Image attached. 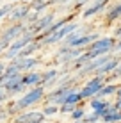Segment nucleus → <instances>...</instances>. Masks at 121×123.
Masks as SVG:
<instances>
[{
	"label": "nucleus",
	"mask_w": 121,
	"mask_h": 123,
	"mask_svg": "<svg viewBox=\"0 0 121 123\" xmlns=\"http://www.w3.org/2000/svg\"><path fill=\"white\" fill-rule=\"evenodd\" d=\"M11 9H12V6L11 4H7V6H4V7H0V18H4V16H7L11 12Z\"/></svg>",
	"instance_id": "5701e85b"
},
{
	"label": "nucleus",
	"mask_w": 121,
	"mask_h": 123,
	"mask_svg": "<svg viewBox=\"0 0 121 123\" xmlns=\"http://www.w3.org/2000/svg\"><path fill=\"white\" fill-rule=\"evenodd\" d=\"M4 71H6V64H2V62H0V77L4 75Z\"/></svg>",
	"instance_id": "a878e982"
},
{
	"label": "nucleus",
	"mask_w": 121,
	"mask_h": 123,
	"mask_svg": "<svg viewBox=\"0 0 121 123\" xmlns=\"http://www.w3.org/2000/svg\"><path fill=\"white\" fill-rule=\"evenodd\" d=\"M55 79H57V71L55 70H50V71H46V73H43V80H41V84H43V86H48V84L55 82Z\"/></svg>",
	"instance_id": "f3484780"
},
{
	"label": "nucleus",
	"mask_w": 121,
	"mask_h": 123,
	"mask_svg": "<svg viewBox=\"0 0 121 123\" xmlns=\"http://www.w3.org/2000/svg\"><path fill=\"white\" fill-rule=\"evenodd\" d=\"M91 107H93V109H94V112H96L98 116L102 118L103 114L107 112V109H109L110 105L107 104V102H103L102 98H93V100H91Z\"/></svg>",
	"instance_id": "4468645a"
},
{
	"label": "nucleus",
	"mask_w": 121,
	"mask_h": 123,
	"mask_svg": "<svg viewBox=\"0 0 121 123\" xmlns=\"http://www.w3.org/2000/svg\"><path fill=\"white\" fill-rule=\"evenodd\" d=\"M27 27H29V23L25 25L23 22H14V23L7 25V27L4 29V32H2V36H0V39L7 41V43H12L14 39H18V37L22 36L25 31H27Z\"/></svg>",
	"instance_id": "f03ea898"
},
{
	"label": "nucleus",
	"mask_w": 121,
	"mask_h": 123,
	"mask_svg": "<svg viewBox=\"0 0 121 123\" xmlns=\"http://www.w3.org/2000/svg\"><path fill=\"white\" fill-rule=\"evenodd\" d=\"M114 50H121V41H118V43H116V46H114Z\"/></svg>",
	"instance_id": "c85d7f7f"
},
{
	"label": "nucleus",
	"mask_w": 121,
	"mask_h": 123,
	"mask_svg": "<svg viewBox=\"0 0 121 123\" xmlns=\"http://www.w3.org/2000/svg\"><path fill=\"white\" fill-rule=\"evenodd\" d=\"M43 98H45V87H43V86H34L30 91L25 93L22 98L16 100L14 104L7 109V112H9V114L20 112V111H23V109H27V107H30V105L37 104V102L43 100Z\"/></svg>",
	"instance_id": "f257e3e1"
},
{
	"label": "nucleus",
	"mask_w": 121,
	"mask_h": 123,
	"mask_svg": "<svg viewBox=\"0 0 121 123\" xmlns=\"http://www.w3.org/2000/svg\"><path fill=\"white\" fill-rule=\"evenodd\" d=\"M80 48H75V46H62L59 50V61L62 62H69V61H77L80 57Z\"/></svg>",
	"instance_id": "6e6552de"
},
{
	"label": "nucleus",
	"mask_w": 121,
	"mask_h": 123,
	"mask_svg": "<svg viewBox=\"0 0 121 123\" xmlns=\"http://www.w3.org/2000/svg\"><path fill=\"white\" fill-rule=\"evenodd\" d=\"M12 2H23V0H12Z\"/></svg>",
	"instance_id": "473e14b6"
},
{
	"label": "nucleus",
	"mask_w": 121,
	"mask_h": 123,
	"mask_svg": "<svg viewBox=\"0 0 121 123\" xmlns=\"http://www.w3.org/2000/svg\"><path fill=\"white\" fill-rule=\"evenodd\" d=\"M84 116H86V111H84V109H80V107H77V109L71 112V118H73V120H77V121L82 120Z\"/></svg>",
	"instance_id": "aec40b11"
},
{
	"label": "nucleus",
	"mask_w": 121,
	"mask_h": 123,
	"mask_svg": "<svg viewBox=\"0 0 121 123\" xmlns=\"http://www.w3.org/2000/svg\"><path fill=\"white\" fill-rule=\"evenodd\" d=\"M98 114L96 112H93V114H89V116H84L82 118V123H94V121H98Z\"/></svg>",
	"instance_id": "4be33fe9"
},
{
	"label": "nucleus",
	"mask_w": 121,
	"mask_h": 123,
	"mask_svg": "<svg viewBox=\"0 0 121 123\" xmlns=\"http://www.w3.org/2000/svg\"><path fill=\"white\" fill-rule=\"evenodd\" d=\"M116 36H121V27L118 29V31H116Z\"/></svg>",
	"instance_id": "c756f323"
},
{
	"label": "nucleus",
	"mask_w": 121,
	"mask_h": 123,
	"mask_svg": "<svg viewBox=\"0 0 121 123\" xmlns=\"http://www.w3.org/2000/svg\"><path fill=\"white\" fill-rule=\"evenodd\" d=\"M77 29H78V25H77V23H66V25H62V27H61L57 32H53V34H50V36L43 37L41 45H53V43H59V41H62L69 32L77 31Z\"/></svg>",
	"instance_id": "7ed1b4c3"
},
{
	"label": "nucleus",
	"mask_w": 121,
	"mask_h": 123,
	"mask_svg": "<svg viewBox=\"0 0 121 123\" xmlns=\"http://www.w3.org/2000/svg\"><path fill=\"white\" fill-rule=\"evenodd\" d=\"M43 112H45V116H53V114L61 112V107L57 104H50V105H46V107L43 109Z\"/></svg>",
	"instance_id": "a211bd4d"
},
{
	"label": "nucleus",
	"mask_w": 121,
	"mask_h": 123,
	"mask_svg": "<svg viewBox=\"0 0 121 123\" xmlns=\"http://www.w3.org/2000/svg\"><path fill=\"white\" fill-rule=\"evenodd\" d=\"M114 75H121V61H119L118 68H116V70H114Z\"/></svg>",
	"instance_id": "393cba45"
},
{
	"label": "nucleus",
	"mask_w": 121,
	"mask_h": 123,
	"mask_svg": "<svg viewBox=\"0 0 121 123\" xmlns=\"http://www.w3.org/2000/svg\"><path fill=\"white\" fill-rule=\"evenodd\" d=\"M7 96H9V93L6 91V87H0V104L7 100Z\"/></svg>",
	"instance_id": "b1692460"
},
{
	"label": "nucleus",
	"mask_w": 121,
	"mask_h": 123,
	"mask_svg": "<svg viewBox=\"0 0 121 123\" xmlns=\"http://www.w3.org/2000/svg\"><path fill=\"white\" fill-rule=\"evenodd\" d=\"M107 2H109V0H96L93 7H89L87 11H84V18L94 16V14H98L100 11H103V9H105V6H107Z\"/></svg>",
	"instance_id": "2eb2a0df"
},
{
	"label": "nucleus",
	"mask_w": 121,
	"mask_h": 123,
	"mask_svg": "<svg viewBox=\"0 0 121 123\" xmlns=\"http://www.w3.org/2000/svg\"><path fill=\"white\" fill-rule=\"evenodd\" d=\"M53 23V12H50V14H45V16H39V20H37L36 23L30 25V29L34 31L37 36H39L41 32L45 31V29H48L50 25Z\"/></svg>",
	"instance_id": "1a4fd4ad"
},
{
	"label": "nucleus",
	"mask_w": 121,
	"mask_h": 123,
	"mask_svg": "<svg viewBox=\"0 0 121 123\" xmlns=\"http://www.w3.org/2000/svg\"><path fill=\"white\" fill-rule=\"evenodd\" d=\"M109 123H116V121H109Z\"/></svg>",
	"instance_id": "f704fd0d"
},
{
	"label": "nucleus",
	"mask_w": 121,
	"mask_h": 123,
	"mask_svg": "<svg viewBox=\"0 0 121 123\" xmlns=\"http://www.w3.org/2000/svg\"><path fill=\"white\" fill-rule=\"evenodd\" d=\"M41 80H43V73H37V71H25V73H23V84L27 87L29 86H30V87L39 86Z\"/></svg>",
	"instance_id": "9d476101"
},
{
	"label": "nucleus",
	"mask_w": 121,
	"mask_h": 123,
	"mask_svg": "<svg viewBox=\"0 0 121 123\" xmlns=\"http://www.w3.org/2000/svg\"><path fill=\"white\" fill-rule=\"evenodd\" d=\"M23 2H30V0H23Z\"/></svg>",
	"instance_id": "72a5a7b5"
},
{
	"label": "nucleus",
	"mask_w": 121,
	"mask_h": 123,
	"mask_svg": "<svg viewBox=\"0 0 121 123\" xmlns=\"http://www.w3.org/2000/svg\"><path fill=\"white\" fill-rule=\"evenodd\" d=\"M75 109H77V104H62L61 105V112H66V114L73 112Z\"/></svg>",
	"instance_id": "412c9836"
},
{
	"label": "nucleus",
	"mask_w": 121,
	"mask_h": 123,
	"mask_svg": "<svg viewBox=\"0 0 121 123\" xmlns=\"http://www.w3.org/2000/svg\"><path fill=\"white\" fill-rule=\"evenodd\" d=\"M12 61L18 62V66H20L22 71H32V68L39 62L36 57H16V59H12Z\"/></svg>",
	"instance_id": "9b49d317"
},
{
	"label": "nucleus",
	"mask_w": 121,
	"mask_h": 123,
	"mask_svg": "<svg viewBox=\"0 0 121 123\" xmlns=\"http://www.w3.org/2000/svg\"><path fill=\"white\" fill-rule=\"evenodd\" d=\"M102 120L105 123H109V121H116V123H118V121H121V109H118L116 105H114V107H109L107 112L102 116Z\"/></svg>",
	"instance_id": "f8f14e48"
},
{
	"label": "nucleus",
	"mask_w": 121,
	"mask_h": 123,
	"mask_svg": "<svg viewBox=\"0 0 121 123\" xmlns=\"http://www.w3.org/2000/svg\"><path fill=\"white\" fill-rule=\"evenodd\" d=\"M118 87L119 86H114V84H109V86H103L102 89L98 91V98H102V96H107V95H114L116 91H118Z\"/></svg>",
	"instance_id": "dca6fc26"
},
{
	"label": "nucleus",
	"mask_w": 121,
	"mask_h": 123,
	"mask_svg": "<svg viewBox=\"0 0 121 123\" xmlns=\"http://www.w3.org/2000/svg\"><path fill=\"white\" fill-rule=\"evenodd\" d=\"M118 64H119V59H118V57H112V59H109V61H107L102 68H98L94 75H105V73H110V71H114L116 68H118Z\"/></svg>",
	"instance_id": "ddd939ff"
},
{
	"label": "nucleus",
	"mask_w": 121,
	"mask_h": 123,
	"mask_svg": "<svg viewBox=\"0 0 121 123\" xmlns=\"http://www.w3.org/2000/svg\"><path fill=\"white\" fill-rule=\"evenodd\" d=\"M103 86H105V82H103V75H94V79H91L89 82L86 84V87H82V91H80L82 98L96 96V95H98V91L102 89Z\"/></svg>",
	"instance_id": "39448f33"
},
{
	"label": "nucleus",
	"mask_w": 121,
	"mask_h": 123,
	"mask_svg": "<svg viewBox=\"0 0 121 123\" xmlns=\"http://www.w3.org/2000/svg\"><path fill=\"white\" fill-rule=\"evenodd\" d=\"M116 107H118V109H121V98H118V100H116Z\"/></svg>",
	"instance_id": "bb28decb"
},
{
	"label": "nucleus",
	"mask_w": 121,
	"mask_h": 123,
	"mask_svg": "<svg viewBox=\"0 0 121 123\" xmlns=\"http://www.w3.org/2000/svg\"><path fill=\"white\" fill-rule=\"evenodd\" d=\"M116 96H118V98H121V86L118 87V91H116Z\"/></svg>",
	"instance_id": "cd10ccee"
},
{
	"label": "nucleus",
	"mask_w": 121,
	"mask_h": 123,
	"mask_svg": "<svg viewBox=\"0 0 121 123\" xmlns=\"http://www.w3.org/2000/svg\"><path fill=\"white\" fill-rule=\"evenodd\" d=\"M30 6H27V4H22V6H16V7H12L11 12L7 16H9V20L12 23L14 22H23V20H27V16L30 14Z\"/></svg>",
	"instance_id": "0eeeda50"
},
{
	"label": "nucleus",
	"mask_w": 121,
	"mask_h": 123,
	"mask_svg": "<svg viewBox=\"0 0 121 123\" xmlns=\"http://www.w3.org/2000/svg\"><path fill=\"white\" fill-rule=\"evenodd\" d=\"M4 87L9 95H16V93H22L25 87L23 84V73H16V75H11V77L4 79Z\"/></svg>",
	"instance_id": "20e7f679"
},
{
	"label": "nucleus",
	"mask_w": 121,
	"mask_h": 123,
	"mask_svg": "<svg viewBox=\"0 0 121 123\" xmlns=\"http://www.w3.org/2000/svg\"><path fill=\"white\" fill-rule=\"evenodd\" d=\"M45 120V112L39 111H27L22 112L14 118V123H43Z\"/></svg>",
	"instance_id": "423d86ee"
},
{
	"label": "nucleus",
	"mask_w": 121,
	"mask_h": 123,
	"mask_svg": "<svg viewBox=\"0 0 121 123\" xmlns=\"http://www.w3.org/2000/svg\"><path fill=\"white\" fill-rule=\"evenodd\" d=\"M119 16H121V4H119V6H116V7H112V9L107 12V20H109V22L119 18Z\"/></svg>",
	"instance_id": "6ab92c4d"
},
{
	"label": "nucleus",
	"mask_w": 121,
	"mask_h": 123,
	"mask_svg": "<svg viewBox=\"0 0 121 123\" xmlns=\"http://www.w3.org/2000/svg\"><path fill=\"white\" fill-rule=\"evenodd\" d=\"M4 50H6V48H4V46H2V45H0V54H2V52H4Z\"/></svg>",
	"instance_id": "7c9ffc66"
},
{
	"label": "nucleus",
	"mask_w": 121,
	"mask_h": 123,
	"mask_svg": "<svg viewBox=\"0 0 121 123\" xmlns=\"http://www.w3.org/2000/svg\"><path fill=\"white\" fill-rule=\"evenodd\" d=\"M66 2H71V0H62V4H66Z\"/></svg>",
	"instance_id": "2f4dec72"
}]
</instances>
